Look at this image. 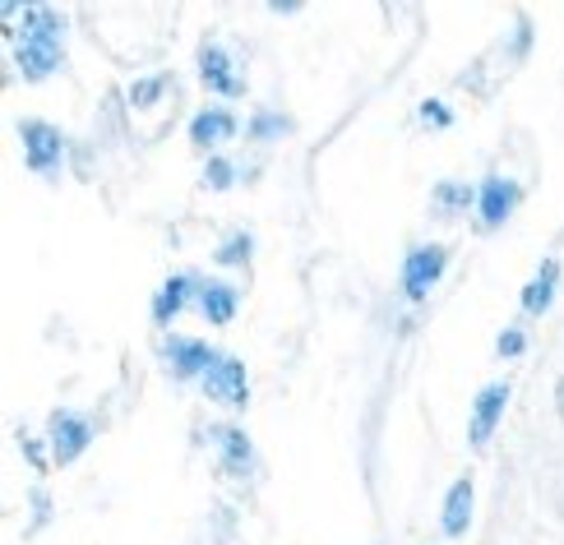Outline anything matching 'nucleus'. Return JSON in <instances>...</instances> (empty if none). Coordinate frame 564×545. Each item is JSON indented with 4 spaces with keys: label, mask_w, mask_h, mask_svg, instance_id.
Listing matches in <instances>:
<instances>
[{
    "label": "nucleus",
    "mask_w": 564,
    "mask_h": 545,
    "mask_svg": "<svg viewBox=\"0 0 564 545\" xmlns=\"http://www.w3.org/2000/svg\"><path fill=\"white\" fill-rule=\"evenodd\" d=\"M19 65L29 79H42L52 75L61 65V33H56V14L46 10H33L29 14V29L19 33Z\"/></svg>",
    "instance_id": "f257e3e1"
},
{
    "label": "nucleus",
    "mask_w": 564,
    "mask_h": 545,
    "mask_svg": "<svg viewBox=\"0 0 564 545\" xmlns=\"http://www.w3.org/2000/svg\"><path fill=\"white\" fill-rule=\"evenodd\" d=\"M444 273V250L440 246H421L412 259H408V269H403V282H408V296L421 301L431 287H435V277Z\"/></svg>",
    "instance_id": "f03ea898"
},
{
    "label": "nucleus",
    "mask_w": 564,
    "mask_h": 545,
    "mask_svg": "<svg viewBox=\"0 0 564 545\" xmlns=\"http://www.w3.org/2000/svg\"><path fill=\"white\" fill-rule=\"evenodd\" d=\"M204 393L214 402H241V393H246V366L231 361V357H218L214 370L204 374Z\"/></svg>",
    "instance_id": "7ed1b4c3"
},
{
    "label": "nucleus",
    "mask_w": 564,
    "mask_h": 545,
    "mask_svg": "<svg viewBox=\"0 0 564 545\" xmlns=\"http://www.w3.org/2000/svg\"><path fill=\"white\" fill-rule=\"evenodd\" d=\"M513 204H519V185H513V181L496 176V181L481 185V218H486V227H500L513 212Z\"/></svg>",
    "instance_id": "20e7f679"
},
{
    "label": "nucleus",
    "mask_w": 564,
    "mask_h": 545,
    "mask_svg": "<svg viewBox=\"0 0 564 545\" xmlns=\"http://www.w3.org/2000/svg\"><path fill=\"white\" fill-rule=\"evenodd\" d=\"M505 402H509V384H496V389H486L477 397V416H473V444H486L490 430H496V421L505 412Z\"/></svg>",
    "instance_id": "39448f33"
},
{
    "label": "nucleus",
    "mask_w": 564,
    "mask_h": 545,
    "mask_svg": "<svg viewBox=\"0 0 564 545\" xmlns=\"http://www.w3.org/2000/svg\"><path fill=\"white\" fill-rule=\"evenodd\" d=\"M467 523H473V481L463 477V481L449 490V500H444V532H449V536H463Z\"/></svg>",
    "instance_id": "423d86ee"
},
{
    "label": "nucleus",
    "mask_w": 564,
    "mask_h": 545,
    "mask_svg": "<svg viewBox=\"0 0 564 545\" xmlns=\"http://www.w3.org/2000/svg\"><path fill=\"white\" fill-rule=\"evenodd\" d=\"M23 139H29V162H33L37 172L56 167V157H61V134H56V130H46V126H23Z\"/></svg>",
    "instance_id": "0eeeda50"
},
{
    "label": "nucleus",
    "mask_w": 564,
    "mask_h": 545,
    "mask_svg": "<svg viewBox=\"0 0 564 545\" xmlns=\"http://www.w3.org/2000/svg\"><path fill=\"white\" fill-rule=\"evenodd\" d=\"M199 65H204V79L214 84L218 92H241V75H237V69H231V61L218 52V46H204Z\"/></svg>",
    "instance_id": "6e6552de"
},
{
    "label": "nucleus",
    "mask_w": 564,
    "mask_h": 545,
    "mask_svg": "<svg viewBox=\"0 0 564 545\" xmlns=\"http://www.w3.org/2000/svg\"><path fill=\"white\" fill-rule=\"evenodd\" d=\"M555 277H560V264H555V259H546L542 273H536V282H528L523 310H532V315H542V310H546V305H551V292H555Z\"/></svg>",
    "instance_id": "1a4fd4ad"
},
{
    "label": "nucleus",
    "mask_w": 564,
    "mask_h": 545,
    "mask_svg": "<svg viewBox=\"0 0 564 545\" xmlns=\"http://www.w3.org/2000/svg\"><path fill=\"white\" fill-rule=\"evenodd\" d=\"M84 444H88V425L75 421V416H56V454H61V462L75 458Z\"/></svg>",
    "instance_id": "9d476101"
},
{
    "label": "nucleus",
    "mask_w": 564,
    "mask_h": 545,
    "mask_svg": "<svg viewBox=\"0 0 564 545\" xmlns=\"http://www.w3.org/2000/svg\"><path fill=\"white\" fill-rule=\"evenodd\" d=\"M172 361H176L181 374H199V370L208 374L218 357H214V351H208L204 342H176V347H172Z\"/></svg>",
    "instance_id": "9b49d317"
},
{
    "label": "nucleus",
    "mask_w": 564,
    "mask_h": 545,
    "mask_svg": "<svg viewBox=\"0 0 564 545\" xmlns=\"http://www.w3.org/2000/svg\"><path fill=\"white\" fill-rule=\"evenodd\" d=\"M231 130H237V121H231L227 111H204L199 121L191 126V134H195V144H218V139H227Z\"/></svg>",
    "instance_id": "f8f14e48"
},
{
    "label": "nucleus",
    "mask_w": 564,
    "mask_h": 545,
    "mask_svg": "<svg viewBox=\"0 0 564 545\" xmlns=\"http://www.w3.org/2000/svg\"><path fill=\"white\" fill-rule=\"evenodd\" d=\"M204 310H208L214 324H227L231 310H237V292L231 287H204Z\"/></svg>",
    "instance_id": "ddd939ff"
},
{
    "label": "nucleus",
    "mask_w": 564,
    "mask_h": 545,
    "mask_svg": "<svg viewBox=\"0 0 564 545\" xmlns=\"http://www.w3.org/2000/svg\"><path fill=\"white\" fill-rule=\"evenodd\" d=\"M185 287H191V282H185V277H172V282H167V296H158V319H172V315L181 310Z\"/></svg>",
    "instance_id": "4468645a"
},
{
    "label": "nucleus",
    "mask_w": 564,
    "mask_h": 545,
    "mask_svg": "<svg viewBox=\"0 0 564 545\" xmlns=\"http://www.w3.org/2000/svg\"><path fill=\"white\" fill-rule=\"evenodd\" d=\"M227 176H231L227 162H214V167H208V185H227Z\"/></svg>",
    "instance_id": "2eb2a0df"
},
{
    "label": "nucleus",
    "mask_w": 564,
    "mask_h": 545,
    "mask_svg": "<svg viewBox=\"0 0 564 545\" xmlns=\"http://www.w3.org/2000/svg\"><path fill=\"white\" fill-rule=\"evenodd\" d=\"M440 199H444V204H463V199H467V189H463V185H458V189H454V185H444V189H440Z\"/></svg>",
    "instance_id": "dca6fc26"
},
{
    "label": "nucleus",
    "mask_w": 564,
    "mask_h": 545,
    "mask_svg": "<svg viewBox=\"0 0 564 545\" xmlns=\"http://www.w3.org/2000/svg\"><path fill=\"white\" fill-rule=\"evenodd\" d=\"M555 402H560V416H564V374H560V384H555Z\"/></svg>",
    "instance_id": "f3484780"
}]
</instances>
